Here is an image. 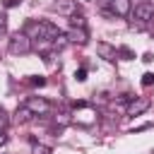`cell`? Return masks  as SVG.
Wrapping results in <instances>:
<instances>
[{
  "instance_id": "9a60e30c",
  "label": "cell",
  "mask_w": 154,
  "mask_h": 154,
  "mask_svg": "<svg viewBox=\"0 0 154 154\" xmlns=\"http://www.w3.org/2000/svg\"><path fill=\"white\" fill-rule=\"evenodd\" d=\"M142 84H144V87H152V84H154V72H144V75H142Z\"/></svg>"
},
{
  "instance_id": "44dd1931",
  "label": "cell",
  "mask_w": 154,
  "mask_h": 154,
  "mask_svg": "<svg viewBox=\"0 0 154 154\" xmlns=\"http://www.w3.org/2000/svg\"><path fill=\"white\" fill-rule=\"evenodd\" d=\"M5 144H7V135H5V132H0V147H5Z\"/></svg>"
},
{
  "instance_id": "e0dca14e",
  "label": "cell",
  "mask_w": 154,
  "mask_h": 154,
  "mask_svg": "<svg viewBox=\"0 0 154 154\" xmlns=\"http://www.w3.org/2000/svg\"><path fill=\"white\" fill-rule=\"evenodd\" d=\"M29 82H31L34 87H43V84H46V77H31Z\"/></svg>"
},
{
  "instance_id": "30bf717a",
  "label": "cell",
  "mask_w": 154,
  "mask_h": 154,
  "mask_svg": "<svg viewBox=\"0 0 154 154\" xmlns=\"http://www.w3.org/2000/svg\"><path fill=\"white\" fill-rule=\"evenodd\" d=\"M111 7L118 17H128L130 14V0H111Z\"/></svg>"
},
{
  "instance_id": "8fae6325",
  "label": "cell",
  "mask_w": 154,
  "mask_h": 154,
  "mask_svg": "<svg viewBox=\"0 0 154 154\" xmlns=\"http://www.w3.org/2000/svg\"><path fill=\"white\" fill-rule=\"evenodd\" d=\"M67 43H70L67 34H58V36H55V38L51 41V48H53V51H63V48H65Z\"/></svg>"
},
{
  "instance_id": "52a82bcc",
  "label": "cell",
  "mask_w": 154,
  "mask_h": 154,
  "mask_svg": "<svg viewBox=\"0 0 154 154\" xmlns=\"http://www.w3.org/2000/svg\"><path fill=\"white\" fill-rule=\"evenodd\" d=\"M67 38H70V43H77V46H87V41H89V34H87V29H77V26H70V31H67Z\"/></svg>"
},
{
  "instance_id": "8992f818",
  "label": "cell",
  "mask_w": 154,
  "mask_h": 154,
  "mask_svg": "<svg viewBox=\"0 0 154 154\" xmlns=\"http://www.w3.org/2000/svg\"><path fill=\"white\" fill-rule=\"evenodd\" d=\"M96 53H99V58H103V60H108V63H113V60L118 58L116 46H111V43H106V41H99V43H96Z\"/></svg>"
},
{
  "instance_id": "d6986e66",
  "label": "cell",
  "mask_w": 154,
  "mask_h": 154,
  "mask_svg": "<svg viewBox=\"0 0 154 154\" xmlns=\"http://www.w3.org/2000/svg\"><path fill=\"white\" fill-rule=\"evenodd\" d=\"M19 2H22V0H2V5H5L7 10H10V7H17Z\"/></svg>"
},
{
  "instance_id": "277c9868",
  "label": "cell",
  "mask_w": 154,
  "mask_h": 154,
  "mask_svg": "<svg viewBox=\"0 0 154 154\" xmlns=\"http://www.w3.org/2000/svg\"><path fill=\"white\" fill-rule=\"evenodd\" d=\"M149 106H152L149 96H135V99H130V103H128V116H142Z\"/></svg>"
},
{
  "instance_id": "2e32d148",
  "label": "cell",
  "mask_w": 154,
  "mask_h": 154,
  "mask_svg": "<svg viewBox=\"0 0 154 154\" xmlns=\"http://www.w3.org/2000/svg\"><path fill=\"white\" fill-rule=\"evenodd\" d=\"M75 79H77V82H84V79H87V67H79V70L75 72Z\"/></svg>"
},
{
  "instance_id": "6da1fadb",
  "label": "cell",
  "mask_w": 154,
  "mask_h": 154,
  "mask_svg": "<svg viewBox=\"0 0 154 154\" xmlns=\"http://www.w3.org/2000/svg\"><path fill=\"white\" fill-rule=\"evenodd\" d=\"M24 34L31 38V43L41 46V43H51L60 34V29L55 24H51V22H29L26 29H24Z\"/></svg>"
},
{
  "instance_id": "9c48e42d",
  "label": "cell",
  "mask_w": 154,
  "mask_h": 154,
  "mask_svg": "<svg viewBox=\"0 0 154 154\" xmlns=\"http://www.w3.org/2000/svg\"><path fill=\"white\" fill-rule=\"evenodd\" d=\"M34 116H36V113H34V111L24 103V106H19V108L14 111V123H17V125H24V123H29Z\"/></svg>"
},
{
  "instance_id": "ac0fdd59",
  "label": "cell",
  "mask_w": 154,
  "mask_h": 154,
  "mask_svg": "<svg viewBox=\"0 0 154 154\" xmlns=\"http://www.w3.org/2000/svg\"><path fill=\"white\" fill-rule=\"evenodd\" d=\"M5 128H7V116L0 111V132H5Z\"/></svg>"
},
{
  "instance_id": "ffe728a7",
  "label": "cell",
  "mask_w": 154,
  "mask_h": 154,
  "mask_svg": "<svg viewBox=\"0 0 154 154\" xmlns=\"http://www.w3.org/2000/svg\"><path fill=\"white\" fill-rule=\"evenodd\" d=\"M5 26H7V14L0 12V29H5Z\"/></svg>"
},
{
  "instance_id": "4fadbf2b",
  "label": "cell",
  "mask_w": 154,
  "mask_h": 154,
  "mask_svg": "<svg viewBox=\"0 0 154 154\" xmlns=\"http://www.w3.org/2000/svg\"><path fill=\"white\" fill-rule=\"evenodd\" d=\"M31 154H51V147H46V144H38V142H34V149H31Z\"/></svg>"
},
{
  "instance_id": "ba28073f",
  "label": "cell",
  "mask_w": 154,
  "mask_h": 154,
  "mask_svg": "<svg viewBox=\"0 0 154 154\" xmlns=\"http://www.w3.org/2000/svg\"><path fill=\"white\" fill-rule=\"evenodd\" d=\"M53 10L58 12V14H75L77 12V2L75 0H55V5H53Z\"/></svg>"
},
{
  "instance_id": "7402d4cb",
  "label": "cell",
  "mask_w": 154,
  "mask_h": 154,
  "mask_svg": "<svg viewBox=\"0 0 154 154\" xmlns=\"http://www.w3.org/2000/svg\"><path fill=\"white\" fill-rule=\"evenodd\" d=\"M2 31H5V29H0V34H2Z\"/></svg>"
},
{
  "instance_id": "5bb4252c",
  "label": "cell",
  "mask_w": 154,
  "mask_h": 154,
  "mask_svg": "<svg viewBox=\"0 0 154 154\" xmlns=\"http://www.w3.org/2000/svg\"><path fill=\"white\" fill-rule=\"evenodd\" d=\"M118 55H123L125 60H132V58H135V53H132L128 46H120V48H118Z\"/></svg>"
},
{
  "instance_id": "3957f363",
  "label": "cell",
  "mask_w": 154,
  "mask_h": 154,
  "mask_svg": "<svg viewBox=\"0 0 154 154\" xmlns=\"http://www.w3.org/2000/svg\"><path fill=\"white\" fill-rule=\"evenodd\" d=\"M132 14H135V19H140V22H152V19H154V2H149V0L137 2L135 10H132Z\"/></svg>"
},
{
  "instance_id": "7a4b0ae2",
  "label": "cell",
  "mask_w": 154,
  "mask_h": 154,
  "mask_svg": "<svg viewBox=\"0 0 154 154\" xmlns=\"http://www.w3.org/2000/svg\"><path fill=\"white\" fill-rule=\"evenodd\" d=\"M31 38L24 34V31H17V34H12L10 36V43H7V51L12 53V55H26L29 51H31Z\"/></svg>"
},
{
  "instance_id": "7c38bea8",
  "label": "cell",
  "mask_w": 154,
  "mask_h": 154,
  "mask_svg": "<svg viewBox=\"0 0 154 154\" xmlns=\"http://www.w3.org/2000/svg\"><path fill=\"white\" fill-rule=\"evenodd\" d=\"M70 26H77V29H84V26H87V19H84L82 14H77V12H75V14H70Z\"/></svg>"
},
{
  "instance_id": "5b68a950",
  "label": "cell",
  "mask_w": 154,
  "mask_h": 154,
  "mask_svg": "<svg viewBox=\"0 0 154 154\" xmlns=\"http://www.w3.org/2000/svg\"><path fill=\"white\" fill-rule=\"evenodd\" d=\"M26 106H29L36 116H43V113L51 111V103H48L43 96H29V99H26Z\"/></svg>"
}]
</instances>
